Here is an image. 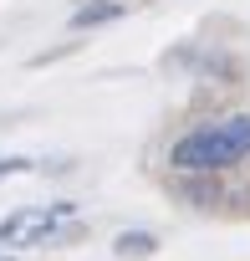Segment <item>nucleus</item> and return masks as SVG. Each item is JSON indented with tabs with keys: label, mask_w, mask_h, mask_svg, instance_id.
I'll return each instance as SVG.
<instances>
[{
	"label": "nucleus",
	"mask_w": 250,
	"mask_h": 261,
	"mask_svg": "<svg viewBox=\"0 0 250 261\" xmlns=\"http://www.w3.org/2000/svg\"><path fill=\"white\" fill-rule=\"evenodd\" d=\"M153 236H117V256H148Z\"/></svg>",
	"instance_id": "20e7f679"
},
{
	"label": "nucleus",
	"mask_w": 250,
	"mask_h": 261,
	"mask_svg": "<svg viewBox=\"0 0 250 261\" xmlns=\"http://www.w3.org/2000/svg\"><path fill=\"white\" fill-rule=\"evenodd\" d=\"M61 220H67L61 205H51V210H16V215L0 220V241L6 246H31V241H46Z\"/></svg>",
	"instance_id": "f03ea898"
},
{
	"label": "nucleus",
	"mask_w": 250,
	"mask_h": 261,
	"mask_svg": "<svg viewBox=\"0 0 250 261\" xmlns=\"http://www.w3.org/2000/svg\"><path fill=\"white\" fill-rule=\"evenodd\" d=\"M122 16V0H92V6L72 11V31H92V26H107Z\"/></svg>",
	"instance_id": "7ed1b4c3"
},
{
	"label": "nucleus",
	"mask_w": 250,
	"mask_h": 261,
	"mask_svg": "<svg viewBox=\"0 0 250 261\" xmlns=\"http://www.w3.org/2000/svg\"><path fill=\"white\" fill-rule=\"evenodd\" d=\"M31 159H0V174H26Z\"/></svg>",
	"instance_id": "39448f33"
},
{
	"label": "nucleus",
	"mask_w": 250,
	"mask_h": 261,
	"mask_svg": "<svg viewBox=\"0 0 250 261\" xmlns=\"http://www.w3.org/2000/svg\"><path fill=\"white\" fill-rule=\"evenodd\" d=\"M250 154V113H235V118H220V123H204V128H189V134L174 144L169 164L184 169V174H209V169H230Z\"/></svg>",
	"instance_id": "f257e3e1"
}]
</instances>
